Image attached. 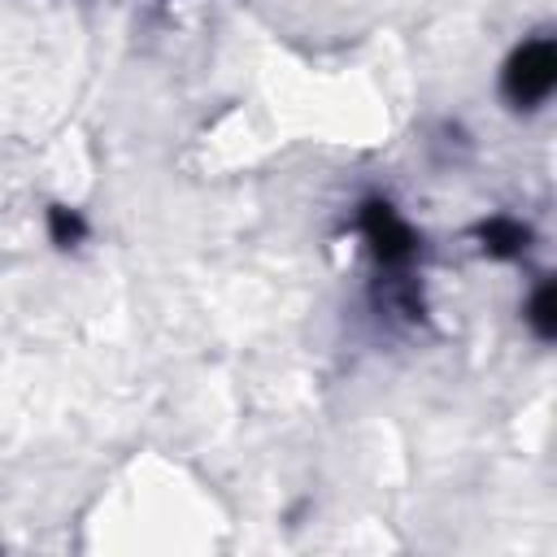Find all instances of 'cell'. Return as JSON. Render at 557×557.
<instances>
[{
	"mask_svg": "<svg viewBox=\"0 0 557 557\" xmlns=\"http://www.w3.org/2000/svg\"><path fill=\"white\" fill-rule=\"evenodd\" d=\"M527 326H531L540 339H553V335H557V283H553V278H544V283L531 292V300H527Z\"/></svg>",
	"mask_w": 557,
	"mask_h": 557,
	"instance_id": "cell-4",
	"label": "cell"
},
{
	"mask_svg": "<svg viewBox=\"0 0 557 557\" xmlns=\"http://www.w3.org/2000/svg\"><path fill=\"white\" fill-rule=\"evenodd\" d=\"M474 239H479V248H483L487 257L509 261V257H522V252H527L531 226L518 222V218H509V213H492V218H483V222L474 226Z\"/></svg>",
	"mask_w": 557,
	"mask_h": 557,
	"instance_id": "cell-3",
	"label": "cell"
},
{
	"mask_svg": "<svg viewBox=\"0 0 557 557\" xmlns=\"http://www.w3.org/2000/svg\"><path fill=\"white\" fill-rule=\"evenodd\" d=\"M557 87V48L553 39H527L513 48L500 74V91L513 109H540Z\"/></svg>",
	"mask_w": 557,
	"mask_h": 557,
	"instance_id": "cell-2",
	"label": "cell"
},
{
	"mask_svg": "<svg viewBox=\"0 0 557 557\" xmlns=\"http://www.w3.org/2000/svg\"><path fill=\"white\" fill-rule=\"evenodd\" d=\"M83 235H87V222H83L78 209H70V205H48V239H52L57 248H74V244H83Z\"/></svg>",
	"mask_w": 557,
	"mask_h": 557,
	"instance_id": "cell-5",
	"label": "cell"
},
{
	"mask_svg": "<svg viewBox=\"0 0 557 557\" xmlns=\"http://www.w3.org/2000/svg\"><path fill=\"white\" fill-rule=\"evenodd\" d=\"M357 231L366 235L370 257H374L379 270H409V265L418 261V235H413V226L396 213L392 200H383V196L361 200V209H357Z\"/></svg>",
	"mask_w": 557,
	"mask_h": 557,
	"instance_id": "cell-1",
	"label": "cell"
}]
</instances>
